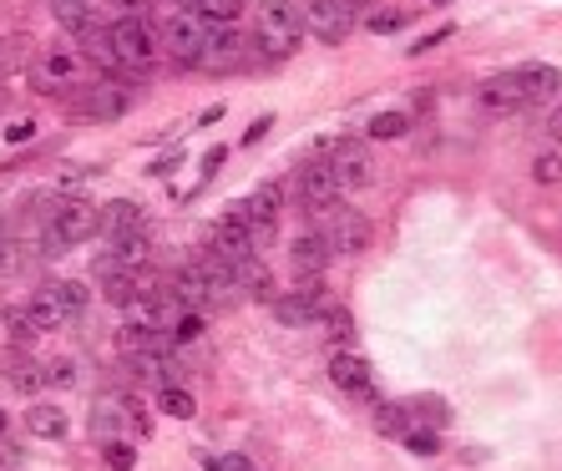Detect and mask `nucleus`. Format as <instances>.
<instances>
[{"instance_id": "16", "label": "nucleus", "mask_w": 562, "mask_h": 471, "mask_svg": "<svg viewBox=\"0 0 562 471\" xmlns=\"http://www.w3.org/2000/svg\"><path fill=\"white\" fill-rule=\"evenodd\" d=\"M289 269H295L299 284H320V274L329 269V249H325V238L314 234V228L295 238V249H289Z\"/></svg>"}, {"instance_id": "22", "label": "nucleus", "mask_w": 562, "mask_h": 471, "mask_svg": "<svg viewBox=\"0 0 562 471\" xmlns=\"http://www.w3.org/2000/svg\"><path fill=\"white\" fill-rule=\"evenodd\" d=\"M26 431L41 436V442H61V436H66V411H61V406H30Z\"/></svg>"}, {"instance_id": "47", "label": "nucleus", "mask_w": 562, "mask_h": 471, "mask_svg": "<svg viewBox=\"0 0 562 471\" xmlns=\"http://www.w3.org/2000/svg\"><path fill=\"white\" fill-rule=\"evenodd\" d=\"M173 5H192V0H173Z\"/></svg>"}, {"instance_id": "5", "label": "nucleus", "mask_w": 562, "mask_h": 471, "mask_svg": "<svg viewBox=\"0 0 562 471\" xmlns=\"http://www.w3.org/2000/svg\"><path fill=\"white\" fill-rule=\"evenodd\" d=\"M314 234L325 238L329 259H350V253H365L371 249V219L365 213H355L350 203H325L314 208Z\"/></svg>"}, {"instance_id": "6", "label": "nucleus", "mask_w": 562, "mask_h": 471, "mask_svg": "<svg viewBox=\"0 0 562 471\" xmlns=\"http://www.w3.org/2000/svg\"><path fill=\"white\" fill-rule=\"evenodd\" d=\"M26 76H30V87L36 91H82L91 66H87L82 51H72V46H46V51L30 57Z\"/></svg>"}, {"instance_id": "38", "label": "nucleus", "mask_w": 562, "mask_h": 471, "mask_svg": "<svg viewBox=\"0 0 562 471\" xmlns=\"http://www.w3.org/2000/svg\"><path fill=\"white\" fill-rule=\"evenodd\" d=\"M451 36H457V30H451V26H436V30H426V36H421V41H415V57H421V51H430V46L451 41Z\"/></svg>"}, {"instance_id": "4", "label": "nucleus", "mask_w": 562, "mask_h": 471, "mask_svg": "<svg viewBox=\"0 0 562 471\" xmlns=\"http://www.w3.org/2000/svg\"><path fill=\"white\" fill-rule=\"evenodd\" d=\"M107 41H112V57H117V72H133V76H148L163 57L158 46V30H152L148 15H117L107 26Z\"/></svg>"}, {"instance_id": "27", "label": "nucleus", "mask_w": 562, "mask_h": 471, "mask_svg": "<svg viewBox=\"0 0 562 471\" xmlns=\"http://www.w3.org/2000/svg\"><path fill=\"white\" fill-rule=\"evenodd\" d=\"M158 406H163L173 421H188V416H198V400H192L183 385H163V391H158Z\"/></svg>"}, {"instance_id": "43", "label": "nucleus", "mask_w": 562, "mask_h": 471, "mask_svg": "<svg viewBox=\"0 0 562 471\" xmlns=\"http://www.w3.org/2000/svg\"><path fill=\"white\" fill-rule=\"evenodd\" d=\"M223 158H228V152H223V148H213V152H208V158H203V173H218V168H223Z\"/></svg>"}, {"instance_id": "44", "label": "nucleus", "mask_w": 562, "mask_h": 471, "mask_svg": "<svg viewBox=\"0 0 562 471\" xmlns=\"http://www.w3.org/2000/svg\"><path fill=\"white\" fill-rule=\"evenodd\" d=\"M178 162H183V152L173 148V158H163V162H158V168H152V173H173V168H178Z\"/></svg>"}, {"instance_id": "9", "label": "nucleus", "mask_w": 562, "mask_h": 471, "mask_svg": "<svg viewBox=\"0 0 562 471\" xmlns=\"http://www.w3.org/2000/svg\"><path fill=\"white\" fill-rule=\"evenodd\" d=\"M325 162H329V173H335V183H340V193H365L375 183V152H371V142H360V137L329 142Z\"/></svg>"}, {"instance_id": "45", "label": "nucleus", "mask_w": 562, "mask_h": 471, "mask_svg": "<svg viewBox=\"0 0 562 471\" xmlns=\"http://www.w3.org/2000/svg\"><path fill=\"white\" fill-rule=\"evenodd\" d=\"M548 133H552V137H558V142H562V107H558V112H552V122H548Z\"/></svg>"}, {"instance_id": "48", "label": "nucleus", "mask_w": 562, "mask_h": 471, "mask_svg": "<svg viewBox=\"0 0 562 471\" xmlns=\"http://www.w3.org/2000/svg\"><path fill=\"white\" fill-rule=\"evenodd\" d=\"M436 5H446V0H436Z\"/></svg>"}, {"instance_id": "46", "label": "nucleus", "mask_w": 562, "mask_h": 471, "mask_svg": "<svg viewBox=\"0 0 562 471\" xmlns=\"http://www.w3.org/2000/svg\"><path fill=\"white\" fill-rule=\"evenodd\" d=\"M0 431H5V411H0Z\"/></svg>"}, {"instance_id": "12", "label": "nucleus", "mask_w": 562, "mask_h": 471, "mask_svg": "<svg viewBox=\"0 0 562 471\" xmlns=\"http://www.w3.org/2000/svg\"><path fill=\"white\" fill-rule=\"evenodd\" d=\"M243 36H238L234 26H208V41H203V57H198V66L203 72H234V66H243Z\"/></svg>"}, {"instance_id": "37", "label": "nucleus", "mask_w": 562, "mask_h": 471, "mask_svg": "<svg viewBox=\"0 0 562 471\" xmlns=\"http://www.w3.org/2000/svg\"><path fill=\"white\" fill-rule=\"evenodd\" d=\"M15 375V391H36V385H41V370L36 365H21V370H11ZM11 375H5V381H11Z\"/></svg>"}, {"instance_id": "39", "label": "nucleus", "mask_w": 562, "mask_h": 471, "mask_svg": "<svg viewBox=\"0 0 562 471\" xmlns=\"http://www.w3.org/2000/svg\"><path fill=\"white\" fill-rule=\"evenodd\" d=\"M21 66V41H0V76Z\"/></svg>"}, {"instance_id": "15", "label": "nucleus", "mask_w": 562, "mask_h": 471, "mask_svg": "<svg viewBox=\"0 0 562 471\" xmlns=\"http://www.w3.org/2000/svg\"><path fill=\"white\" fill-rule=\"evenodd\" d=\"M127 102H133V91L127 87H117V82H91V91L82 97V117H91V122H117L122 112H127Z\"/></svg>"}, {"instance_id": "34", "label": "nucleus", "mask_w": 562, "mask_h": 471, "mask_svg": "<svg viewBox=\"0 0 562 471\" xmlns=\"http://www.w3.org/2000/svg\"><path fill=\"white\" fill-rule=\"evenodd\" d=\"M375 426H380L385 436H400V431L411 426V416H405V406H380V411H375Z\"/></svg>"}, {"instance_id": "41", "label": "nucleus", "mask_w": 562, "mask_h": 471, "mask_svg": "<svg viewBox=\"0 0 562 471\" xmlns=\"http://www.w3.org/2000/svg\"><path fill=\"white\" fill-rule=\"evenodd\" d=\"M112 5H117V15H148L152 11L148 0H112Z\"/></svg>"}, {"instance_id": "42", "label": "nucleus", "mask_w": 562, "mask_h": 471, "mask_svg": "<svg viewBox=\"0 0 562 471\" xmlns=\"http://www.w3.org/2000/svg\"><path fill=\"white\" fill-rule=\"evenodd\" d=\"M30 137H36V127H30V122H15L11 133H5V142H30Z\"/></svg>"}, {"instance_id": "23", "label": "nucleus", "mask_w": 562, "mask_h": 471, "mask_svg": "<svg viewBox=\"0 0 562 471\" xmlns=\"http://www.w3.org/2000/svg\"><path fill=\"white\" fill-rule=\"evenodd\" d=\"M137 223H142V208L127 203V198H117L112 208L97 213V234H122V228H137Z\"/></svg>"}, {"instance_id": "31", "label": "nucleus", "mask_w": 562, "mask_h": 471, "mask_svg": "<svg viewBox=\"0 0 562 471\" xmlns=\"http://www.w3.org/2000/svg\"><path fill=\"white\" fill-rule=\"evenodd\" d=\"M102 457H107V467H112V471H133L137 467V451L127 442H117V436H112V442H102Z\"/></svg>"}, {"instance_id": "11", "label": "nucleus", "mask_w": 562, "mask_h": 471, "mask_svg": "<svg viewBox=\"0 0 562 471\" xmlns=\"http://www.w3.org/2000/svg\"><path fill=\"white\" fill-rule=\"evenodd\" d=\"M289 193L314 213V208H325V203L340 198V183H335V173H329V162H304V168L289 177Z\"/></svg>"}, {"instance_id": "1", "label": "nucleus", "mask_w": 562, "mask_h": 471, "mask_svg": "<svg viewBox=\"0 0 562 471\" xmlns=\"http://www.w3.org/2000/svg\"><path fill=\"white\" fill-rule=\"evenodd\" d=\"M558 82V66H512V72H497L491 82H482V102L491 112H517V107L533 102H552Z\"/></svg>"}, {"instance_id": "29", "label": "nucleus", "mask_w": 562, "mask_h": 471, "mask_svg": "<svg viewBox=\"0 0 562 471\" xmlns=\"http://www.w3.org/2000/svg\"><path fill=\"white\" fill-rule=\"evenodd\" d=\"M400 442L411 446L415 457H436V446H441V436H436V426H405V431H400Z\"/></svg>"}, {"instance_id": "21", "label": "nucleus", "mask_w": 562, "mask_h": 471, "mask_svg": "<svg viewBox=\"0 0 562 471\" xmlns=\"http://www.w3.org/2000/svg\"><path fill=\"white\" fill-rule=\"evenodd\" d=\"M26 314L36 320V330H41V335H51L57 324H66V310H61V299H57V289H51V284H46V289H36V299L26 305Z\"/></svg>"}, {"instance_id": "30", "label": "nucleus", "mask_w": 562, "mask_h": 471, "mask_svg": "<svg viewBox=\"0 0 562 471\" xmlns=\"http://www.w3.org/2000/svg\"><path fill=\"white\" fill-rule=\"evenodd\" d=\"M51 15H57L66 30H76L91 15V0H51Z\"/></svg>"}, {"instance_id": "2", "label": "nucleus", "mask_w": 562, "mask_h": 471, "mask_svg": "<svg viewBox=\"0 0 562 471\" xmlns=\"http://www.w3.org/2000/svg\"><path fill=\"white\" fill-rule=\"evenodd\" d=\"M299 41H304V5H295V0H259L253 5V46L268 61L295 57Z\"/></svg>"}, {"instance_id": "14", "label": "nucleus", "mask_w": 562, "mask_h": 471, "mask_svg": "<svg viewBox=\"0 0 562 471\" xmlns=\"http://www.w3.org/2000/svg\"><path fill=\"white\" fill-rule=\"evenodd\" d=\"M329 381L340 385L345 396H371V391H375L371 360L355 355V350H335V355H329Z\"/></svg>"}, {"instance_id": "10", "label": "nucleus", "mask_w": 562, "mask_h": 471, "mask_svg": "<svg viewBox=\"0 0 562 471\" xmlns=\"http://www.w3.org/2000/svg\"><path fill=\"white\" fill-rule=\"evenodd\" d=\"M304 30L320 46H340L355 30V0H310L304 5Z\"/></svg>"}, {"instance_id": "28", "label": "nucleus", "mask_w": 562, "mask_h": 471, "mask_svg": "<svg viewBox=\"0 0 562 471\" xmlns=\"http://www.w3.org/2000/svg\"><path fill=\"white\" fill-rule=\"evenodd\" d=\"M51 289H57V299H61V310H66V320H76V314H82V310L91 305V289H87V284H76V280L51 284Z\"/></svg>"}, {"instance_id": "18", "label": "nucleus", "mask_w": 562, "mask_h": 471, "mask_svg": "<svg viewBox=\"0 0 562 471\" xmlns=\"http://www.w3.org/2000/svg\"><path fill=\"white\" fill-rule=\"evenodd\" d=\"M72 36H76V46H82V57L87 61H97L102 72H117V57H112V41H107V26L97 21V15H87Z\"/></svg>"}, {"instance_id": "26", "label": "nucleus", "mask_w": 562, "mask_h": 471, "mask_svg": "<svg viewBox=\"0 0 562 471\" xmlns=\"http://www.w3.org/2000/svg\"><path fill=\"white\" fill-rule=\"evenodd\" d=\"M365 133H371V142H396V137L411 133V117L405 112H375Z\"/></svg>"}, {"instance_id": "3", "label": "nucleus", "mask_w": 562, "mask_h": 471, "mask_svg": "<svg viewBox=\"0 0 562 471\" xmlns=\"http://www.w3.org/2000/svg\"><path fill=\"white\" fill-rule=\"evenodd\" d=\"M97 238V208L87 198H51V213H46V234H41V253L46 259H61L76 244H91Z\"/></svg>"}, {"instance_id": "7", "label": "nucleus", "mask_w": 562, "mask_h": 471, "mask_svg": "<svg viewBox=\"0 0 562 471\" xmlns=\"http://www.w3.org/2000/svg\"><path fill=\"white\" fill-rule=\"evenodd\" d=\"M234 223H243V234L253 238V249H264L268 238L279 234V213H284V188L279 183H259L249 198H238V203L223 208Z\"/></svg>"}, {"instance_id": "25", "label": "nucleus", "mask_w": 562, "mask_h": 471, "mask_svg": "<svg viewBox=\"0 0 562 471\" xmlns=\"http://www.w3.org/2000/svg\"><path fill=\"white\" fill-rule=\"evenodd\" d=\"M400 406H405V416H411V426H446V400L411 396V400H400Z\"/></svg>"}, {"instance_id": "32", "label": "nucleus", "mask_w": 562, "mask_h": 471, "mask_svg": "<svg viewBox=\"0 0 562 471\" xmlns=\"http://www.w3.org/2000/svg\"><path fill=\"white\" fill-rule=\"evenodd\" d=\"M533 177L542 183V188H552V183L562 177V152H537V158H533Z\"/></svg>"}, {"instance_id": "19", "label": "nucleus", "mask_w": 562, "mask_h": 471, "mask_svg": "<svg viewBox=\"0 0 562 471\" xmlns=\"http://www.w3.org/2000/svg\"><path fill=\"white\" fill-rule=\"evenodd\" d=\"M208 249L223 253L228 264H234V259H243V253H259V249H253V238L243 234V223H234L228 213H223V219L213 223V234H208Z\"/></svg>"}, {"instance_id": "13", "label": "nucleus", "mask_w": 562, "mask_h": 471, "mask_svg": "<svg viewBox=\"0 0 562 471\" xmlns=\"http://www.w3.org/2000/svg\"><path fill=\"white\" fill-rule=\"evenodd\" d=\"M163 295L173 299L178 310H198V314H203L208 305H213V284H208L203 274H198V269L188 264V269H173V274H167Z\"/></svg>"}, {"instance_id": "40", "label": "nucleus", "mask_w": 562, "mask_h": 471, "mask_svg": "<svg viewBox=\"0 0 562 471\" xmlns=\"http://www.w3.org/2000/svg\"><path fill=\"white\" fill-rule=\"evenodd\" d=\"M268 127H274V117H259V122H253L249 133H243V148H253V142H264V133H268Z\"/></svg>"}, {"instance_id": "33", "label": "nucleus", "mask_w": 562, "mask_h": 471, "mask_svg": "<svg viewBox=\"0 0 562 471\" xmlns=\"http://www.w3.org/2000/svg\"><path fill=\"white\" fill-rule=\"evenodd\" d=\"M5 330H11L15 345H30V339L41 335V330H36V320H30L26 310H11V314H5Z\"/></svg>"}, {"instance_id": "24", "label": "nucleus", "mask_w": 562, "mask_h": 471, "mask_svg": "<svg viewBox=\"0 0 562 471\" xmlns=\"http://www.w3.org/2000/svg\"><path fill=\"white\" fill-rule=\"evenodd\" d=\"M192 11L203 15L208 26H238L243 21V0H192Z\"/></svg>"}, {"instance_id": "8", "label": "nucleus", "mask_w": 562, "mask_h": 471, "mask_svg": "<svg viewBox=\"0 0 562 471\" xmlns=\"http://www.w3.org/2000/svg\"><path fill=\"white\" fill-rule=\"evenodd\" d=\"M208 41V21L192 5H167L163 11V30H158V46L163 57H173V66H198Z\"/></svg>"}, {"instance_id": "36", "label": "nucleus", "mask_w": 562, "mask_h": 471, "mask_svg": "<svg viewBox=\"0 0 562 471\" xmlns=\"http://www.w3.org/2000/svg\"><path fill=\"white\" fill-rule=\"evenodd\" d=\"M203 467H208V471H253V461H249V457H234V451H228V457H203Z\"/></svg>"}, {"instance_id": "20", "label": "nucleus", "mask_w": 562, "mask_h": 471, "mask_svg": "<svg viewBox=\"0 0 562 471\" xmlns=\"http://www.w3.org/2000/svg\"><path fill=\"white\" fill-rule=\"evenodd\" d=\"M127 416H137L133 406H127V400H97V411H91V436H97V442H112V436H117V426L122 421H127Z\"/></svg>"}, {"instance_id": "17", "label": "nucleus", "mask_w": 562, "mask_h": 471, "mask_svg": "<svg viewBox=\"0 0 562 471\" xmlns=\"http://www.w3.org/2000/svg\"><path fill=\"white\" fill-rule=\"evenodd\" d=\"M268 305H274V320L279 324H310L320 314V284H304L295 295H274Z\"/></svg>"}, {"instance_id": "35", "label": "nucleus", "mask_w": 562, "mask_h": 471, "mask_svg": "<svg viewBox=\"0 0 562 471\" xmlns=\"http://www.w3.org/2000/svg\"><path fill=\"white\" fill-rule=\"evenodd\" d=\"M400 26H405V11H400V5H380V11L371 15L375 36H390V30H400Z\"/></svg>"}]
</instances>
